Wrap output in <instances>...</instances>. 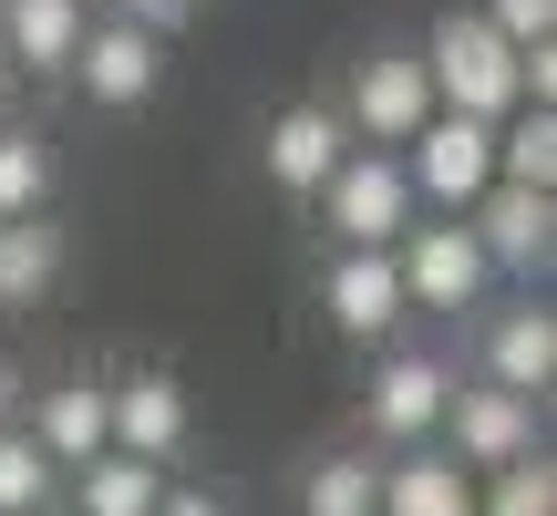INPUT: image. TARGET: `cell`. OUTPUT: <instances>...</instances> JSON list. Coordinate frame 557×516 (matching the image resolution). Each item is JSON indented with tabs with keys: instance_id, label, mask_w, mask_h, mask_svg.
<instances>
[{
	"instance_id": "52a82bcc",
	"label": "cell",
	"mask_w": 557,
	"mask_h": 516,
	"mask_svg": "<svg viewBox=\"0 0 557 516\" xmlns=\"http://www.w3.org/2000/svg\"><path fill=\"white\" fill-rule=\"evenodd\" d=\"M423 114H434V83H423V52H372V62H351V103H341L351 145H372V156H403Z\"/></svg>"
},
{
	"instance_id": "5b68a950",
	"label": "cell",
	"mask_w": 557,
	"mask_h": 516,
	"mask_svg": "<svg viewBox=\"0 0 557 516\" xmlns=\"http://www.w3.org/2000/svg\"><path fill=\"white\" fill-rule=\"evenodd\" d=\"M434 444L465 465V476H496V465L537 455V403H527V393H506V382H455V393H444Z\"/></svg>"
},
{
	"instance_id": "ba28073f",
	"label": "cell",
	"mask_w": 557,
	"mask_h": 516,
	"mask_svg": "<svg viewBox=\"0 0 557 516\" xmlns=\"http://www.w3.org/2000/svg\"><path fill=\"white\" fill-rule=\"evenodd\" d=\"M62 83H73L83 103H103V114H124V103H145L165 83V41L135 32L124 11L114 21H83V52H73V73H62Z\"/></svg>"
},
{
	"instance_id": "9a60e30c",
	"label": "cell",
	"mask_w": 557,
	"mask_h": 516,
	"mask_svg": "<svg viewBox=\"0 0 557 516\" xmlns=\"http://www.w3.org/2000/svg\"><path fill=\"white\" fill-rule=\"evenodd\" d=\"M83 0H0V52H11V73H41V83H62L73 73V52H83Z\"/></svg>"
},
{
	"instance_id": "8fae6325",
	"label": "cell",
	"mask_w": 557,
	"mask_h": 516,
	"mask_svg": "<svg viewBox=\"0 0 557 516\" xmlns=\"http://www.w3.org/2000/svg\"><path fill=\"white\" fill-rule=\"evenodd\" d=\"M103 434L145 465H176L186 455V382L176 372H124L103 382Z\"/></svg>"
},
{
	"instance_id": "f546056e",
	"label": "cell",
	"mask_w": 557,
	"mask_h": 516,
	"mask_svg": "<svg viewBox=\"0 0 557 516\" xmlns=\"http://www.w3.org/2000/svg\"><path fill=\"white\" fill-rule=\"evenodd\" d=\"M197 11H207V0H197Z\"/></svg>"
},
{
	"instance_id": "ffe728a7",
	"label": "cell",
	"mask_w": 557,
	"mask_h": 516,
	"mask_svg": "<svg viewBox=\"0 0 557 516\" xmlns=\"http://www.w3.org/2000/svg\"><path fill=\"white\" fill-rule=\"evenodd\" d=\"M496 176H506V186H537V197H557V114H547V103H517V114H496Z\"/></svg>"
},
{
	"instance_id": "9c48e42d",
	"label": "cell",
	"mask_w": 557,
	"mask_h": 516,
	"mask_svg": "<svg viewBox=\"0 0 557 516\" xmlns=\"http://www.w3.org/2000/svg\"><path fill=\"white\" fill-rule=\"evenodd\" d=\"M320 310H331L341 341H382L413 320V299H403V269L393 248H331V269H320Z\"/></svg>"
},
{
	"instance_id": "83f0119b",
	"label": "cell",
	"mask_w": 557,
	"mask_h": 516,
	"mask_svg": "<svg viewBox=\"0 0 557 516\" xmlns=\"http://www.w3.org/2000/svg\"><path fill=\"white\" fill-rule=\"evenodd\" d=\"M0 423H21V372H11V352H0Z\"/></svg>"
},
{
	"instance_id": "4316f807",
	"label": "cell",
	"mask_w": 557,
	"mask_h": 516,
	"mask_svg": "<svg viewBox=\"0 0 557 516\" xmlns=\"http://www.w3.org/2000/svg\"><path fill=\"white\" fill-rule=\"evenodd\" d=\"M156 516H227V496H207V486H186V476H165V496Z\"/></svg>"
},
{
	"instance_id": "30bf717a",
	"label": "cell",
	"mask_w": 557,
	"mask_h": 516,
	"mask_svg": "<svg viewBox=\"0 0 557 516\" xmlns=\"http://www.w3.org/2000/svg\"><path fill=\"white\" fill-rule=\"evenodd\" d=\"M465 228H475L485 269L547 279V258H557V197H537V186H506V176H496L475 207H465Z\"/></svg>"
},
{
	"instance_id": "7402d4cb",
	"label": "cell",
	"mask_w": 557,
	"mask_h": 516,
	"mask_svg": "<svg viewBox=\"0 0 557 516\" xmlns=\"http://www.w3.org/2000/svg\"><path fill=\"white\" fill-rule=\"evenodd\" d=\"M475 516H557V465L547 444L517 465H496V476H475Z\"/></svg>"
},
{
	"instance_id": "2e32d148",
	"label": "cell",
	"mask_w": 557,
	"mask_h": 516,
	"mask_svg": "<svg viewBox=\"0 0 557 516\" xmlns=\"http://www.w3.org/2000/svg\"><path fill=\"white\" fill-rule=\"evenodd\" d=\"M21 434H32L62 476H73L83 455H103V444H114V434H103V372H62L52 393L32 403V423H21Z\"/></svg>"
},
{
	"instance_id": "484cf974",
	"label": "cell",
	"mask_w": 557,
	"mask_h": 516,
	"mask_svg": "<svg viewBox=\"0 0 557 516\" xmlns=\"http://www.w3.org/2000/svg\"><path fill=\"white\" fill-rule=\"evenodd\" d=\"M124 21H135V32H156V41H176L186 21H197V0H114Z\"/></svg>"
},
{
	"instance_id": "7c38bea8",
	"label": "cell",
	"mask_w": 557,
	"mask_h": 516,
	"mask_svg": "<svg viewBox=\"0 0 557 516\" xmlns=\"http://www.w3.org/2000/svg\"><path fill=\"white\" fill-rule=\"evenodd\" d=\"M341 156H351V124H341V103H289V114L269 124V145H259V165H269L278 197H320Z\"/></svg>"
},
{
	"instance_id": "cb8c5ba5",
	"label": "cell",
	"mask_w": 557,
	"mask_h": 516,
	"mask_svg": "<svg viewBox=\"0 0 557 516\" xmlns=\"http://www.w3.org/2000/svg\"><path fill=\"white\" fill-rule=\"evenodd\" d=\"M485 21H496L517 52H527V41H557V0H485Z\"/></svg>"
},
{
	"instance_id": "7a4b0ae2",
	"label": "cell",
	"mask_w": 557,
	"mask_h": 516,
	"mask_svg": "<svg viewBox=\"0 0 557 516\" xmlns=\"http://www.w3.org/2000/svg\"><path fill=\"white\" fill-rule=\"evenodd\" d=\"M403 186H413V207H434V218H465V207L496 186V124L485 114H423L413 145H403Z\"/></svg>"
},
{
	"instance_id": "4fadbf2b",
	"label": "cell",
	"mask_w": 557,
	"mask_h": 516,
	"mask_svg": "<svg viewBox=\"0 0 557 516\" xmlns=\"http://www.w3.org/2000/svg\"><path fill=\"white\" fill-rule=\"evenodd\" d=\"M485 382H506V393L547 403V382H557V320L537 310V299L485 310Z\"/></svg>"
},
{
	"instance_id": "8992f818",
	"label": "cell",
	"mask_w": 557,
	"mask_h": 516,
	"mask_svg": "<svg viewBox=\"0 0 557 516\" xmlns=\"http://www.w3.org/2000/svg\"><path fill=\"white\" fill-rule=\"evenodd\" d=\"M393 269H403V299H413V310H475V299L496 290V269H485V248H475V228H465V218L403 228V238H393Z\"/></svg>"
},
{
	"instance_id": "e0dca14e",
	"label": "cell",
	"mask_w": 557,
	"mask_h": 516,
	"mask_svg": "<svg viewBox=\"0 0 557 516\" xmlns=\"http://www.w3.org/2000/svg\"><path fill=\"white\" fill-rule=\"evenodd\" d=\"M165 476H176V465H145V455H124V444H103V455L73 465V516H156Z\"/></svg>"
},
{
	"instance_id": "277c9868",
	"label": "cell",
	"mask_w": 557,
	"mask_h": 516,
	"mask_svg": "<svg viewBox=\"0 0 557 516\" xmlns=\"http://www.w3.org/2000/svg\"><path fill=\"white\" fill-rule=\"evenodd\" d=\"M444 393H455V361L444 352H382L372 382H361V444H434Z\"/></svg>"
},
{
	"instance_id": "3957f363",
	"label": "cell",
	"mask_w": 557,
	"mask_h": 516,
	"mask_svg": "<svg viewBox=\"0 0 557 516\" xmlns=\"http://www.w3.org/2000/svg\"><path fill=\"white\" fill-rule=\"evenodd\" d=\"M310 207H320V228H331V248H393L403 228L423 218L413 186H403V156H372V145H351Z\"/></svg>"
},
{
	"instance_id": "d4e9b609",
	"label": "cell",
	"mask_w": 557,
	"mask_h": 516,
	"mask_svg": "<svg viewBox=\"0 0 557 516\" xmlns=\"http://www.w3.org/2000/svg\"><path fill=\"white\" fill-rule=\"evenodd\" d=\"M517 103H547L557 114V41H527L517 52Z\"/></svg>"
},
{
	"instance_id": "f1b7e54d",
	"label": "cell",
	"mask_w": 557,
	"mask_h": 516,
	"mask_svg": "<svg viewBox=\"0 0 557 516\" xmlns=\"http://www.w3.org/2000/svg\"><path fill=\"white\" fill-rule=\"evenodd\" d=\"M11 94H21V73H11V52H0V103H11Z\"/></svg>"
},
{
	"instance_id": "ac0fdd59",
	"label": "cell",
	"mask_w": 557,
	"mask_h": 516,
	"mask_svg": "<svg viewBox=\"0 0 557 516\" xmlns=\"http://www.w3.org/2000/svg\"><path fill=\"white\" fill-rule=\"evenodd\" d=\"M62 279V228L41 218H0V310H41V290Z\"/></svg>"
},
{
	"instance_id": "d6986e66",
	"label": "cell",
	"mask_w": 557,
	"mask_h": 516,
	"mask_svg": "<svg viewBox=\"0 0 557 516\" xmlns=\"http://www.w3.org/2000/svg\"><path fill=\"white\" fill-rule=\"evenodd\" d=\"M372 496H382L372 444H331V455L299 465V516H372Z\"/></svg>"
},
{
	"instance_id": "6da1fadb",
	"label": "cell",
	"mask_w": 557,
	"mask_h": 516,
	"mask_svg": "<svg viewBox=\"0 0 557 516\" xmlns=\"http://www.w3.org/2000/svg\"><path fill=\"white\" fill-rule=\"evenodd\" d=\"M423 83H434L444 114H517V41L496 32L485 11H444L423 32Z\"/></svg>"
},
{
	"instance_id": "603a6c76",
	"label": "cell",
	"mask_w": 557,
	"mask_h": 516,
	"mask_svg": "<svg viewBox=\"0 0 557 516\" xmlns=\"http://www.w3.org/2000/svg\"><path fill=\"white\" fill-rule=\"evenodd\" d=\"M52 486H62V465L41 455L21 423H0V516H41V506H52Z\"/></svg>"
},
{
	"instance_id": "5bb4252c",
	"label": "cell",
	"mask_w": 557,
	"mask_h": 516,
	"mask_svg": "<svg viewBox=\"0 0 557 516\" xmlns=\"http://www.w3.org/2000/svg\"><path fill=\"white\" fill-rule=\"evenodd\" d=\"M372 516H475V476H465L444 444H403V455L382 465Z\"/></svg>"
},
{
	"instance_id": "44dd1931",
	"label": "cell",
	"mask_w": 557,
	"mask_h": 516,
	"mask_svg": "<svg viewBox=\"0 0 557 516\" xmlns=\"http://www.w3.org/2000/svg\"><path fill=\"white\" fill-rule=\"evenodd\" d=\"M52 207V135L0 124V218H41Z\"/></svg>"
}]
</instances>
